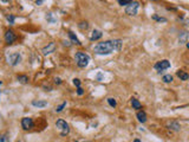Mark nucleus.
<instances>
[{
    "label": "nucleus",
    "instance_id": "20",
    "mask_svg": "<svg viewBox=\"0 0 189 142\" xmlns=\"http://www.w3.org/2000/svg\"><path fill=\"white\" fill-rule=\"evenodd\" d=\"M171 81H173V76H171V75H166V76H163V82L170 83Z\"/></svg>",
    "mask_w": 189,
    "mask_h": 142
},
{
    "label": "nucleus",
    "instance_id": "23",
    "mask_svg": "<svg viewBox=\"0 0 189 142\" xmlns=\"http://www.w3.org/2000/svg\"><path fill=\"white\" fill-rule=\"evenodd\" d=\"M88 26H89V25H88V23L85 22H83V23H80V24H79V29H80V30H84V29H85V30H86V29H88Z\"/></svg>",
    "mask_w": 189,
    "mask_h": 142
},
{
    "label": "nucleus",
    "instance_id": "9",
    "mask_svg": "<svg viewBox=\"0 0 189 142\" xmlns=\"http://www.w3.org/2000/svg\"><path fill=\"white\" fill-rule=\"evenodd\" d=\"M56 50V44L55 43H49V45H46L43 49V54L44 55H50Z\"/></svg>",
    "mask_w": 189,
    "mask_h": 142
},
{
    "label": "nucleus",
    "instance_id": "3",
    "mask_svg": "<svg viewBox=\"0 0 189 142\" xmlns=\"http://www.w3.org/2000/svg\"><path fill=\"white\" fill-rule=\"evenodd\" d=\"M56 127L60 131V135L63 136H66L67 134L70 133V128H69V124L64 120H58L56 122Z\"/></svg>",
    "mask_w": 189,
    "mask_h": 142
},
{
    "label": "nucleus",
    "instance_id": "17",
    "mask_svg": "<svg viewBox=\"0 0 189 142\" xmlns=\"http://www.w3.org/2000/svg\"><path fill=\"white\" fill-rule=\"evenodd\" d=\"M168 127H170L174 130H180V124H178L177 122H171V123L168 124Z\"/></svg>",
    "mask_w": 189,
    "mask_h": 142
},
{
    "label": "nucleus",
    "instance_id": "10",
    "mask_svg": "<svg viewBox=\"0 0 189 142\" xmlns=\"http://www.w3.org/2000/svg\"><path fill=\"white\" fill-rule=\"evenodd\" d=\"M100 38H102V32L98 31V30H93L91 32V36H90V39L91 40H98Z\"/></svg>",
    "mask_w": 189,
    "mask_h": 142
},
{
    "label": "nucleus",
    "instance_id": "29",
    "mask_svg": "<svg viewBox=\"0 0 189 142\" xmlns=\"http://www.w3.org/2000/svg\"><path fill=\"white\" fill-rule=\"evenodd\" d=\"M43 1H44V0H35V4H37V5H42Z\"/></svg>",
    "mask_w": 189,
    "mask_h": 142
},
{
    "label": "nucleus",
    "instance_id": "28",
    "mask_svg": "<svg viewBox=\"0 0 189 142\" xmlns=\"http://www.w3.org/2000/svg\"><path fill=\"white\" fill-rule=\"evenodd\" d=\"M77 94L78 95H83L84 94V91H83V89L82 88L79 87V88H77Z\"/></svg>",
    "mask_w": 189,
    "mask_h": 142
},
{
    "label": "nucleus",
    "instance_id": "24",
    "mask_svg": "<svg viewBox=\"0 0 189 142\" xmlns=\"http://www.w3.org/2000/svg\"><path fill=\"white\" fill-rule=\"evenodd\" d=\"M0 142H10V140H8V137H7V135H6V134H4V135L1 136Z\"/></svg>",
    "mask_w": 189,
    "mask_h": 142
},
{
    "label": "nucleus",
    "instance_id": "33",
    "mask_svg": "<svg viewBox=\"0 0 189 142\" xmlns=\"http://www.w3.org/2000/svg\"><path fill=\"white\" fill-rule=\"evenodd\" d=\"M133 142H141V141H140L138 139H136V140H135V141H133Z\"/></svg>",
    "mask_w": 189,
    "mask_h": 142
},
{
    "label": "nucleus",
    "instance_id": "8",
    "mask_svg": "<svg viewBox=\"0 0 189 142\" xmlns=\"http://www.w3.org/2000/svg\"><path fill=\"white\" fill-rule=\"evenodd\" d=\"M15 39H17V37H15L14 32H13V31H11V30L5 33V40H6V43L11 44V43H13Z\"/></svg>",
    "mask_w": 189,
    "mask_h": 142
},
{
    "label": "nucleus",
    "instance_id": "30",
    "mask_svg": "<svg viewBox=\"0 0 189 142\" xmlns=\"http://www.w3.org/2000/svg\"><path fill=\"white\" fill-rule=\"evenodd\" d=\"M97 79H98V81H100V79H102V74H98V76H97Z\"/></svg>",
    "mask_w": 189,
    "mask_h": 142
},
{
    "label": "nucleus",
    "instance_id": "31",
    "mask_svg": "<svg viewBox=\"0 0 189 142\" xmlns=\"http://www.w3.org/2000/svg\"><path fill=\"white\" fill-rule=\"evenodd\" d=\"M56 83L57 84H60V79L59 78H56Z\"/></svg>",
    "mask_w": 189,
    "mask_h": 142
},
{
    "label": "nucleus",
    "instance_id": "5",
    "mask_svg": "<svg viewBox=\"0 0 189 142\" xmlns=\"http://www.w3.org/2000/svg\"><path fill=\"white\" fill-rule=\"evenodd\" d=\"M20 61H22V56L19 55L18 52H14V54H11L10 56H7V63L12 66L19 64Z\"/></svg>",
    "mask_w": 189,
    "mask_h": 142
},
{
    "label": "nucleus",
    "instance_id": "13",
    "mask_svg": "<svg viewBox=\"0 0 189 142\" xmlns=\"http://www.w3.org/2000/svg\"><path fill=\"white\" fill-rule=\"evenodd\" d=\"M136 116H137V119H138V121L141 123H144L145 121H147V114H145L144 111H138Z\"/></svg>",
    "mask_w": 189,
    "mask_h": 142
},
{
    "label": "nucleus",
    "instance_id": "1",
    "mask_svg": "<svg viewBox=\"0 0 189 142\" xmlns=\"http://www.w3.org/2000/svg\"><path fill=\"white\" fill-rule=\"evenodd\" d=\"M122 47V40L121 39H113V40H106V42H102V43H98L93 51L95 54L100 56L104 55H110L115 51H120Z\"/></svg>",
    "mask_w": 189,
    "mask_h": 142
},
{
    "label": "nucleus",
    "instance_id": "34",
    "mask_svg": "<svg viewBox=\"0 0 189 142\" xmlns=\"http://www.w3.org/2000/svg\"><path fill=\"white\" fill-rule=\"evenodd\" d=\"M86 142H88V141H86Z\"/></svg>",
    "mask_w": 189,
    "mask_h": 142
},
{
    "label": "nucleus",
    "instance_id": "16",
    "mask_svg": "<svg viewBox=\"0 0 189 142\" xmlns=\"http://www.w3.org/2000/svg\"><path fill=\"white\" fill-rule=\"evenodd\" d=\"M69 36H70V38H71V40H72L73 43L78 44V45L80 44V42L78 40V38H77V37H76V36H75V33L72 32V31H70V32H69Z\"/></svg>",
    "mask_w": 189,
    "mask_h": 142
},
{
    "label": "nucleus",
    "instance_id": "7",
    "mask_svg": "<svg viewBox=\"0 0 189 142\" xmlns=\"http://www.w3.org/2000/svg\"><path fill=\"white\" fill-rule=\"evenodd\" d=\"M22 127L25 130H29L33 127V120L30 117H24L22 120Z\"/></svg>",
    "mask_w": 189,
    "mask_h": 142
},
{
    "label": "nucleus",
    "instance_id": "11",
    "mask_svg": "<svg viewBox=\"0 0 189 142\" xmlns=\"http://www.w3.org/2000/svg\"><path fill=\"white\" fill-rule=\"evenodd\" d=\"M176 75L180 79H182V81H187L189 79V75L186 72V71H183V70H178L177 72H176Z\"/></svg>",
    "mask_w": 189,
    "mask_h": 142
},
{
    "label": "nucleus",
    "instance_id": "15",
    "mask_svg": "<svg viewBox=\"0 0 189 142\" xmlns=\"http://www.w3.org/2000/svg\"><path fill=\"white\" fill-rule=\"evenodd\" d=\"M131 104H133V107L135 109H141V108H142L141 103L138 102V99H131Z\"/></svg>",
    "mask_w": 189,
    "mask_h": 142
},
{
    "label": "nucleus",
    "instance_id": "27",
    "mask_svg": "<svg viewBox=\"0 0 189 142\" xmlns=\"http://www.w3.org/2000/svg\"><path fill=\"white\" fill-rule=\"evenodd\" d=\"M73 84H75L77 88H79L80 87V81H79L78 78H75V79H73Z\"/></svg>",
    "mask_w": 189,
    "mask_h": 142
},
{
    "label": "nucleus",
    "instance_id": "18",
    "mask_svg": "<svg viewBox=\"0 0 189 142\" xmlns=\"http://www.w3.org/2000/svg\"><path fill=\"white\" fill-rule=\"evenodd\" d=\"M117 1H118V4L122 5V6H128L129 4L133 2V0H117Z\"/></svg>",
    "mask_w": 189,
    "mask_h": 142
},
{
    "label": "nucleus",
    "instance_id": "22",
    "mask_svg": "<svg viewBox=\"0 0 189 142\" xmlns=\"http://www.w3.org/2000/svg\"><path fill=\"white\" fill-rule=\"evenodd\" d=\"M108 103H109V104H110L111 107H116V104H117V103H116V99H112V97L108 99Z\"/></svg>",
    "mask_w": 189,
    "mask_h": 142
},
{
    "label": "nucleus",
    "instance_id": "26",
    "mask_svg": "<svg viewBox=\"0 0 189 142\" xmlns=\"http://www.w3.org/2000/svg\"><path fill=\"white\" fill-rule=\"evenodd\" d=\"M7 20H8V22H10V24H13V23H14V17H13V16H12V14H10V16H7Z\"/></svg>",
    "mask_w": 189,
    "mask_h": 142
},
{
    "label": "nucleus",
    "instance_id": "6",
    "mask_svg": "<svg viewBox=\"0 0 189 142\" xmlns=\"http://www.w3.org/2000/svg\"><path fill=\"white\" fill-rule=\"evenodd\" d=\"M154 68H155L157 71H163V70H167V69L170 68V62L167 61V59H163V61H161V62H157Z\"/></svg>",
    "mask_w": 189,
    "mask_h": 142
},
{
    "label": "nucleus",
    "instance_id": "4",
    "mask_svg": "<svg viewBox=\"0 0 189 142\" xmlns=\"http://www.w3.org/2000/svg\"><path fill=\"white\" fill-rule=\"evenodd\" d=\"M138 7H140V4L137 1H133L131 4H129L125 7V13L129 16H136L138 12Z\"/></svg>",
    "mask_w": 189,
    "mask_h": 142
},
{
    "label": "nucleus",
    "instance_id": "2",
    "mask_svg": "<svg viewBox=\"0 0 189 142\" xmlns=\"http://www.w3.org/2000/svg\"><path fill=\"white\" fill-rule=\"evenodd\" d=\"M75 59H76V63L79 68H85L88 66L90 62V56L84 54V52H77L75 56Z\"/></svg>",
    "mask_w": 189,
    "mask_h": 142
},
{
    "label": "nucleus",
    "instance_id": "14",
    "mask_svg": "<svg viewBox=\"0 0 189 142\" xmlns=\"http://www.w3.org/2000/svg\"><path fill=\"white\" fill-rule=\"evenodd\" d=\"M187 39H188V33L187 32H182L180 34V43L181 44L187 43Z\"/></svg>",
    "mask_w": 189,
    "mask_h": 142
},
{
    "label": "nucleus",
    "instance_id": "12",
    "mask_svg": "<svg viewBox=\"0 0 189 142\" xmlns=\"http://www.w3.org/2000/svg\"><path fill=\"white\" fill-rule=\"evenodd\" d=\"M32 106H34V107H38V108H44V107H46L47 106V102L46 101H33L32 102Z\"/></svg>",
    "mask_w": 189,
    "mask_h": 142
},
{
    "label": "nucleus",
    "instance_id": "25",
    "mask_svg": "<svg viewBox=\"0 0 189 142\" xmlns=\"http://www.w3.org/2000/svg\"><path fill=\"white\" fill-rule=\"evenodd\" d=\"M153 18H154L155 20H157V22H167V20H166V18H160V17H157L156 14L153 17Z\"/></svg>",
    "mask_w": 189,
    "mask_h": 142
},
{
    "label": "nucleus",
    "instance_id": "19",
    "mask_svg": "<svg viewBox=\"0 0 189 142\" xmlns=\"http://www.w3.org/2000/svg\"><path fill=\"white\" fill-rule=\"evenodd\" d=\"M18 81L20 82V83H27L29 82V77L27 76H18Z\"/></svg>",
    "mask_w": 189,
    "mask_h": 142
},
{
    "label": "nucleus",
    "instance_id": "32",
    "mask_svg": "<svg viewBox=\"0 0 189 142\" xmlns=\"http://www.w3.org/2000/svg\"><path fill=\"white\" fill-rule=\"evenodd\" d=\"M10 0H1V2H8Z\"/></svg>",
    "mask_w": 189,
    "mask_h": 142
},
{
    "label": "nucleus",
    "instance_id": "21",
    "mask_svg": "<svg viewBox=\"0 0 189 142\" xmlns=\"http://www.w3.org/2000/svg\"><path fill=\"white\" fill-rule=\"evenodd\" d=\"M65 107H66V102H64V103H62V104H60L59 107H57V108H56V111H57V113H60V111L64 109Z\"/></svg>",
    "mask_w": 189,
    "mask_h": 142
}]
</instances>
